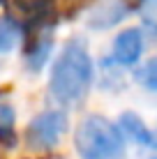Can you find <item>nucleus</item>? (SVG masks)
Returning <instances> with one entry per match:
<instances>
[{
	"instance_id": "f257e3e1",
	"label": "nucleus",
	"mask_w": 157,
	"mask_h": 159,
	"mask_svg": "<svg viewBox=\"0 0 157 159\" xmlns=\"http://www.w3.org/2000/svg\"><path fill=\"white\" fill-rule=\"evenodd\" d=\"M93 74L95 67L85 42L79 37L69 39L51 67V79H48L51 97L60 104H76L85 97L93 83Z\"/></svg>"
},
{
	"instance_id": "f03ea898",
	"label": "nucleus",
	"mask_w": 157,
	"mask_h": 159,
	"mask_svg": "<svg viewBox=\"0 0 157 159\" xmlns=\"http://www.w3.org/2000/svg\"><path fill=\"white\" fill-rule=\"evenodd\" d=\"M74 145L81 159H125V139L111 120L85 116L74 134Z\"/></svg>"
},
{
	"instance_id": "7ed1b4c3",
	"label": "nucleus",
	"mask_w": 157,
	"mask_h": 159,
	"mask_svg": "<svg viewBox=\"0 0 157 159\" xmlns=\"http://www.w3.org/2000/svg\"><path fill=\"white\" fill-rule=\"evenodd\" d=\"M69 122H67V113L60 108H48L42 111L39 116H35L28 125V141L35 148H56L60 143V139L65 136Z\"/></svg>"
},
{
	"instance_id": "20e7f679",
	"label": "nucleus",
	"mask_w": 157,
	"mask_h": 159,
	"mask_svg": "<svg viewBox=\"0 0 157 159\" xmlns=\"http://www.w3.org/2000/svg\"><path fill=\"white\" fill-rule=\"evenodd\" d=\"M141 53H143V32L139 28H127L116 35L113 51H111V58L116 60V65L132 67V65L139 62Z\"/></svg>"
},
{
	"instance_id": "39448f33",
	"label": "nucleus",
	"mask_w": 157,
	"mask_h": 159,
	"mask_svg": "<svg viewBox=\"0 0 157 159\" xmlns=\"http://www.w3.org/2000/svg\"><path fill=\"white\" fill-rule=\"evenodd\" d=\"M127 14L129 5L125 0H97L85 16V23L93 30H106L111 25H118Z\"/></svg>"
},
{
	"instance_id": "423d86ee",
	"label": "nucleus",
	"mask_w": 157,
	"mask_h": 159,
	"mask_svg": "<svg viewBox=\"0 0 157 159\" xmlns=\"http://www.w3.org/2000/svg\"><path fill=\"white\" fill-rule=\"evenodd\" d=\"M116 127L120 129L122 139H129V141H134V143H139V145H150L153 143V131L145 127V122L134 111L120 113Z\"/></svg>"
},
{
	"instance_id": "0eeeda50",
	"label": "nucleus",
	"mask_w": 157,
	"mask_h": 159,
	"mask_svg": "<svg viewBox=\"0 0 157 159\" xmlns=\"http://www.w3.org/2000/svg\"><path fill=\"white\" fill-rule=\"evenodd\" d=\"M21 28L9 19H0V53H12L21 44Z\"/></svg>"
},
{
	"instance_id": "6e6552de",
	"label": "nucleus",
	"mask_w": 157,
	"mask_h": 159,
	"mask_svg": "<svg viewBox=\"0 0 157 159\" xmlns=\"http://www.w3.org/2000/svg\"><path fill=\"white\" fill-rule=\"evenodd\" d=\"M134 79H136V83L145 88V90L150 92H157V58H150L145 65L134 72Z\"/></svg>"
},
{
	"instance_id": "1a4fd4ad",
	"label": "nucleus",
	"mask_w": 157,
	"mask_h": 159,
	"mask_svg": "<svg viewBox=\"0 0 157 159\" xmlns=\"http://www.w3.org/2000/svg\"><path fill=\"white\" fill-rule=\"evenodd\" d=\"M51 48H53V42H51V37H44L39 44H37V48L28 56V69H32V72H39L42 67L46 65V60H48V53H51Z\"/></svg>"
},
{
	"instance_id": "9d476101",
	"label": "nucleus",
	"mask_w": 157,
	"mask_h": 159,
	"mask_svg": "<svg viewBox=\"0 0 157 159\" xmlns=\"http://www.w3.org/2000/svg\"><path fill=\"white\" fill-rule=\"evenodd\" d=\"M0 125H2V127L14 125V108H12V104H7V102H0Z\"/></svg>"
},
{
	"instance_id": "9b49d317",
	"label": "nucleus",
	"mask_w": 157,
	"mask_h": 159,
	"mask_svg": "<svg viewBox=\"0 0 157 159\" xmlns=\"http://www.w3.org/2000/svg\"><path fill=\"white\" fill-rule=\"evenodd\" d=\"M150 148H157V129L153 131V143H150Z\"/></svg>"
},
{
	"instance_id": "f8f14e48",
	"label": "nucleus",
	"mask_w": 157,
	"mask_h": 159,
	"mask_svg": "<svg viewBox=\"0 0 157 159\" xmlns=\"http://www.w3.org/2000/svg\"><path fill=\"white\" fill-rule=\"evenodd\" d=\"M150 159H157V155H155V157H150Z\"/></svg>"
}]
</instances>
